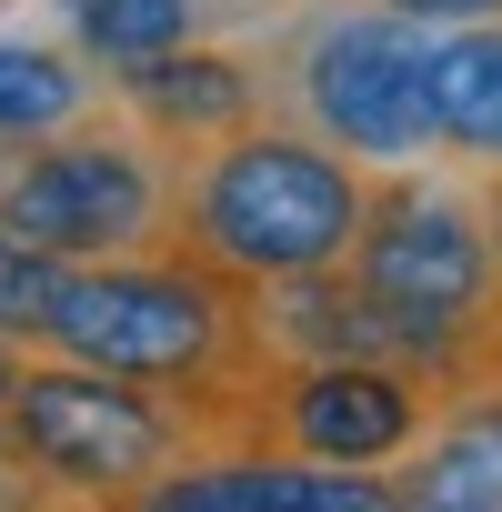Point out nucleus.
<instances>
[{"instance_id":"1","label":"nucleus","mask_w":502,"mask_h":512,"mask_svg":"<svg viewBox=\"0 0 502 512\" xmlns=\"http://www.w3.org/2000/svg\"><path fill=\"white\" fill-rule=\"evenodd\" d=\"M41 352H71V362L161 382L221 442L231 412H241L251 362H262V322H251V282L191 262V251H171V241H151V251H111V262H71L61 272V302L41 322Z\"/></svg>"},{"instance_id":"2","label":"nucleus","mask_w":502,"mask_h":512,"mask_svg":"<svg viewBox=\"0 0 502 512\" xmlns=\"http://www.w3.org/2000/svg\"><path fill=\"white\" fill-rule=\"evenodd\" d=\"M362 191L372 171L352 151H332L312 121H241L201 151H181L171 171V251L231 272V282H292V272H332L352 231H362Z\"/></svg>"},{"instance_id":"3","label":"nucleus","mask_w":502,"mask_h":512,"mask_svg":"<svg viewBox=\"0 0 502 512\" xmlns=\"http://www.w3.org/2000/svg\"><path fill=\"white\" fill-rule=\"evenodd\" d=\"M342 272L362 282V302L382 312L392 352H402L422 382L472 392V382L492 372L502 262H492L482 191L432 181L422 161L372 171V191H362V231H352V251H342Z\"/></svg>"},{"instance_id":"4","label":"nucleus","mask_w":502,"mask_h":512,"mask_svg":"<svg viewBox=\"0 0 502 512\" xmlns=\"http://www.w3.org/2000/svg\"><path fill=\"white\" fill-rule=\"evenodd\" d=\"M201 442L211 422L181 392L71 352H21L11 392H0V472L31 502H141Z\"/></svg>"},{"instance_id":"5","label":"nucleus","mask_w":502,"mask_h":512,"mask_svg":"<svg viewBox=\"0 0 502 512\" xmlns=\"http://www.w3.org/2000/svg\"><path fill=\"white\" fill-rule=\"evenodd\" d=\"M171 171L181 161L121 101H91L81 121H61L0 161V231L51 251V262L151 251V241H171Z\"/></svg>"},{"instance_id":"6","label":"nucleus","mask_w":502,"mask_h":512,"mask_svg":"<svg viewBox=\"0 0 502 512\" xmlns=\"http://www.w3.org/2000/svg\"><path fill=\"white\" fill-rule=\"evenodd\" d=\"M442 402H452L442 382H422L412 362H382V352H262L241 382L231 442H282L302 462L382 472L422 442V422Z\"/></svg>"},{"instance_id":"7","label":"nucleus","mask_w":502,"mask_h":512,"mask_svg":"<svg viewBox=\"0 0 502 512\" xmlns=\"http://www.w3.org/2000/svg\"><path fill=\"white\" fill-rule=\"evenodd\" d=\"M432 31L382 11V0H342V11L292 31V111L352 151L362 171L432 161V91H422Z\"/></svg>"},{"instance_id":"8","label":"nucleus","mask_w":502,"mask_h":512,"mask_svg":"<svg viewBox=\"0 0 502 512\" xmlns=\"http://www.w3.org/2000/svg\"><path fill=\"white\" fill-rule=\"evenodd\" d=\"M392 472L352 462H302L282 442H231V452H181L141 512H392Z\"/></svg>"},{"instance_id":"9","label":"nucleus","mask_w":502,"mask_h":512,"mask_svg":"<svg viewBox=\"0 0 502 512\" xmlns=\"http://www.w3.org/2000/svg\"><path fill=\"white\" fill-rule=\"evenodd\" d=\"M101 91H111L171 161L272 111L262 61H251V51H221V41H171V51H151V61H121V71H101Z\"/></svg>"},{"instance_id":"10","label":"nucleus","mask_w":502,"mask_h":512,"mask_svg":"<svg viewBox=\"0 0 502 512\" xmlns=\"http://www.w3.org/2000/svg\"><path fill=\"white\" fill-rule=\"evenodd\" d=\"M392 492L402 502H432V512H502V382L452 392L422 422V442L402 452Z\"/></svg>"},{"instance_id":"11","label":"nucleus","mask_w":502,"mask_h":512,"mask_svg":"<svg viewBox=\"0 0 502 512\" xmlns=\"http://www.w3.org/2000/svg\"><path fill=\"white\" fill-rule=\"evenodd\" d=\"M422 91H432V151L462 171H502V21L432 31Z\"/></svg>"},{"instance_id":"12","label":"nucleus","mask_w":502,"mask_h":512,"mask_svg":"<svg viewBox=\"0 0 502 512\" xmlns=\"http://www.w3.org/2000/svg\"><path fill=\"white\" fill-rule=\"evenodd\" d=\"M101 101V71L71 41H31V31H0V151H21L61 121H81Z\"/></svg>"},{"instance_id":"13","label":"nucleus","mask_w":502,"mask_h":512,"mask_svg":"<svg viewBox=\"0 0 502 512\" xmlns=\"http://www.w3.org/2000/svg\"><path fill=\"white\" fill-rule=\"evenodd\" d=\"M61 31L91 71H121V61H151L171 41H201L211 0H61Z\"/></svg>"},{"instance_id":"14","label":"nucleus","mask_w":502,"mask_h":512,"mask_svg":"<svg viewBox=\"0 0 502 512\" xmlns=\"http://www.w3.org/2000/svg\"><path fill=\"white\" fill-rule=\"evenodd\" d=\"M61 272H71V262H51V251H31V241L0 231V332H11L21 352H41V322H51V302H61Z\"/></svg>"},{"instance_id":"15","label":"nucleus","mask_w":502,"mask_h":512,"mask_svg":"<svg viewBox=\"0 0 502 512\" xmlns=\"http://www.w3.org/2000/svg\"><path fill=\"white\" fill-rule=\"evenodd\" d=\"M382 11H402L422 31H452V21H502V0H382Z\"/></svg>"},{"instance_id":"16","label":"nucleus","mask_w":502,"mask_h":512,"mask_svg":"<svg viewBox=\"0 0 502 512\" xmlns=\"http://www.w3.org/2000/svg\"><path fill=\"white\" fill-rule=\"evenodd\" d=\"M482 221H492V262H502V171L482 181Z\"/></svg>"},{"instance_id":"17","label":"nucleus","mask_w":502,"mask_h":512,"mask_svg":"<svg viewBox=\"0 0 502 512\" xmlns=\"http://www.w3.org/2000/svg\"><path fill=\"white\" fill-rule=\"evenodd\" d=\"M11 372H21V342H11V332H0V392H11Z\"/></svg>"},{"instance_id":"18","label":"nucleus","mask_w":502,"mask_h":512,"mask_svg":"<svg viewBox=\"0 0 502 512\" xmlns=\"http://www.w3.org/2000/svg\"><path fill=\"white\" fill-rule=\"evenodd\" d=\"M482 382H502V332H492V372H482Z\"/></svg>"}]
</instances>
